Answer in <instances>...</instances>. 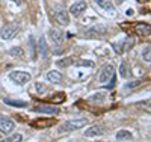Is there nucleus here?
<instances>
[{
	"instance_id": "1",
	"label": "nucleus",
	"mask_w": 151,
	"mask_h": 142,
	"mask_svg": "<svg viewBox=\"0 0 151 142\" xmlns=\"http://www.w3.org/2000/svg\"><path fill=\"white\" fill-rule=\"evenodd\" d=\"M86 123H88V120H86V118L67 121V123H64V124H62V125L59 127V132H60V133H64V132H74V130H79V128H82Z\"/></svg>"
},
{
	"instance_id": "2",
	"label": "nucleus",
	"mask_w": 151,
	"mask_h": 142,
	"mask_svg": "<svg viewBox=\"0 0 151 142\" xmlns=\"http://www.w3.org/2000/svg\"><path fill=\"white\" fill-rule=\"evenodd\" d=\"M18 33V26L15 23H9L5 24L2 29H0V35H2L3 40H12L15 35Z\"/></svg>"
},
{
	"instance_id": "3",
	"label": "nucleus",
	"mask_w": 151,
	"mask_h": 142,
	"mask_svg": "<svg viewBox=\"0 0 151 142\" xmlns=\"http://www.w3.org/2000/svg\"><path fill=\"white\" fill-rule=\"evenodd\" d=\"M9 79L17 85H24L30 80V74L26 71H12L9 73Z\"/></svg>"
},
{
	"instance_id": "4",
	"label": "nucleus",
	"mask_w": 151,
	"mask_h": 142,
	"mask_svg": "<svg viewBox=\"0 0 151 142\" xmlns=\"http://www.w3.org/2000/svg\"><path fill=\"white\" fill-rule=\"evenodd\" d=\"M15 128V123L12 121L11 118L8 117H3V115H0V132L5 133V135H9L14 132Z\"/></svg>"
},
{
	"instance_id": "5",
	"label": "nucleus",
	"mask_w": 151,
	"mask_h": 142,
	"mask_svg": "<svg viewBox=\"0 0 151 142\" xmlns=\"http://www.w3.org/2000/svg\"><path fill=\"white\" fill-rule=\"evenodd\" d=\"M113 73H115V68H113V65H110V63H107L106 67H103V70L100 71L98 74V80L101 83H106L109 82L112 77H113Z\"/></svg>"
},
{
	"instance_id": "6",
	"label": "nucleus",
	"mask_w": 151,
	"mask_h": 142,
	"mask_svg": "<svg viewBox=\"0 0 151 142\" xmlns=\"http://www.w3.org/2000/svg\"><path fill=\"white\" fill-rule=\"evenodd\" d=\"M104 133H106V127L104 125H92V127H89L85 132V136L86 138H97V136H101Z\"/></svg>"
},
{
	"instance_id": "7",
	"label": "nucleus",
	"mask_w": 151,
	"mask_h": 142,
	"mask_svg": "<svg viewBox=\"0 0 151 142\" xmlns=\"http://www.w3.org/2000/svg\"><path fill=\"white\" fill-rule=\"evenodd\" d=\"M55 18H56V21H58L59 24H62V26H67V24L70 23L68 12H67L65 9H62V8L56 9V12H55Z\"/></svg>"
},
{
	"instance_id": "8",
	"label": "nucleus",
	"mask_w": 151,
	"mask_h": 142,
	"mask_svg": "<svg viewBox=\"0 0 151 142\" xmlns=\"http://www.w3.org/2000/svg\"><path fill=\"white\" fill-rule=\"evenodd\" d=\"M48 36H50V40H52V43L55 45H62V41H64V33H62L59 29H52L48 32Z\"/></svg>"
},
{
	"instance_id": "9",
	"label": "nucleus",
	"mask_w": 151,
	"mask_h": 142,
	"mask_svg": "<svg viewBox=\"0 0 151 142\" xmlns=\"http://www.w3.org/2000/svg\"><path fill=\"white\" fill-rule=\"evenodd\" d=\"M134 30L139 36H148L151 35V24H147V23H137L134 26Z\"/></svg>"
},
{
	"instance_id": "10",
	"label": "nucleus",
	"mask_w": 151,
	"mask_h": 142,
	"mask_svg": "<svg viewBox=\"0 0 151 142\" xmlns=\"http://www.w3.org/2000/svg\"><path fill=\"white\" fill-rule=\"evenodd\" d=\"M33 112L36 113H58V107L56 106H48V105H38L33 107Z\"/></svg>"
},
{
	"instance_id": "11",
	"label": "nucleus",
	"mask_w": 151,
	"mask_h": 142,
	"mask_svg": "<svg viewBox=\"0 0 151 142\" xmlns=\"http://www.w3.org/2000/svg\"><path fill=\"white\" fill-rule=\"evenodd\" d=\"M85 9H86V3L83 2V0H79V2H76L74 5H71L70 14H71V15H80Z\"/></svg>"
},
{
	"instance_id": "12",
	"label": "nucleus",
	"mask_w": 151,
	"mask_h": 142,
	"mask_svg": "<svg viewBox=\"0 0 151 142\" xmlns=\"http://www.w3.org/2000/svg\"><path fill=\"white\" fill-rule=\"evenodd\" d=\"M47 80L52 83H62V74L59 71H48L47 73Z\"/></svg>"
},
{
	"instance_id": "13",
	"label": "nucleus",
	"mask_w": 151,
	"mask_h": 142,
	"mask_svg": "<svg viewBox=\"0 0 151 142\" xmlns=\"http://www.w3.org/2000/svg\"><path fill=\"white\" fill-rule=\"evenodd\" d=\"M38 45H40V55H41V58H47L48 56V45H47V43H45V38L42 36L40 41H38Z\"/></svg>"
},
{
	"instance_id": "14",
	"label": "nucleus",
	"mask_w": 151,
	"mask_h": 142,
	"mask_svg": "<svg viewBox=\"0 0 151 142\" xmlns=\"http://www.w3.org/2000/svg\"><path fill=\"white\" fill-rule=\"evenodd\" d=\"M103 33H106V29L103 27V26H95V27H91L89 30H88V36H101Z\"/></svg>"
},
{
	"instance_id": "15",
	"label": "nucleus",
	"mask_w": 151,
	"mask_h": 142,
	"mask_svg": "<svg viewBox=\"0 0 151 142\" xmlns=\"http://www.w3.org/2000/svg\"><path fill=\"white\" fill-rule=\"evenodd\" d=\"M5 103L8 106H14V107H27L29 106L27 101H18V100H9V98H6Z\"/></svg>"
},
{
	"instance_id": "16",
	"label": "nucleus",
	"mask_w": 151,
	"mask_h": 142,
	"mask_svg": "<svg viewBox=\"0 0 151 142\" xmlns=\"http://www.w3.org/2000/svg\"><path fill=\"white\" fill-rule=\"evenodd\" d=\"M132 139H133V135L129 130H119L116 133V141H132Z\"/></svg>"
},
{
	"instance_id": "17",
	"label": "nucleus",
	"mask_w": 151,
	"mask_h": 142,
	"mask_svg": "<svg viewBox=\"0 0 151 142\" xmlns=\"http://www.w3.org/2000/svg\"><path fill=\"white\" fill-rule=\"evenodd\" d=\"M47 86L44 85V83H41V82H36L35 83V92L38 94V95H44L45 92H47Z\"/></svg>"
},
{
	"instance_id": "18",
	"label": "nucleus",
	"mask_w": 151,
	"mask_h": 142,
	"mask_svg": "<svg viewBox=\"0 0 151 142\" xmlns=\"http://www.w3.org/2000/svg\"><path fill=\"white\" fill-rule=\"evenodd\" d=\"M55 123H56L55 120H38V121H35L32 124H35L36 127H50V125L55 124Z\"/></svg>"
},
{
	"instance_id": "19",
	"label": "nucleus",
	"mask_w": 151,
	"mask_h": 142,
	"mask_svg": "<svg viewBox=\"0 0 151 142\" xmlns=\"http://www.w3.org/2000/svg\"><path fill=\"white\" fill-rule=\"evenodd\" d=\"M142 59L145 62H151V45H147L142 50Z\"/></svg>"
},
{
	"instance_id": "20",
	"label": "nucleus",
	"mask_w": 151,
	"mask_h": 142,
	"mask_svg": "<svg viewBox=\"0 0 151 142\" xmlns=\"http://www.w3.org/2000/svg\"><path fill=\"white\" fill-rule=\"evenodd\" d=\"M119 76L124 77V79L129 77V68H127V63L125 62H121V65H119Z\"/></svg>"
},
{
	"instance_id": "21",
	"label": "nucleus",
	"mask_w": 151,
	"mask_h": 142,
	"mask_svg": "<svg viewBox=\"0 0 151 142\" xmlns=\"http://www.w3.org/2000/svg\"><path fill=\"white\" fill-rule=\"evenodd\" d=\"M9 55L14 56V58H20V56H23V48H20V47H12V48L9 50Z\"/></svg>"
},
{
	"instance_id": "22",
	"label": "nucleus",
	"mask_w": 151,
	"mask_h": 142,
	"mask_svg": "<svg viewBox=\"0 0 151 142\" xmlns=\"http://www.w3.org/2000/svg\"><path fill=\"white\" fill-rule=\"evenodd\" d=\"M95 2L98 3V6H100V8H103V9H109V11H110V9H113V6L107 2V0H95Z\"/></svg>"
},
{
	"instance_id": "23",
	"label": "nucleus",
	"mask_w": 151,
	"mask_h": 142,
	"mask_svg": "<svg viewBox=\"0 0 151 142\" xmlns=\"http://www.w3.org/2000/svg\"><path fill=\"white\" fill-rule=\"evenodd\" d=\"M77 67H94V62L88 61V59H80L77 62Z\"/></svg>"
},
{
	"instance_id": "24",
	"label": "nucleus",
	"mask_w": 151,
	"mask_h": 142,
	"mask_svg": "<svg viewBox=\"0 0 151 142\" xmlns=\"http://www.w3.org/2000/svg\"><path fill=\"white\" fill-rule=\"evenodd\" d=\"M104 98H106L104 94H94V95H91L89 100H92V101H103Z\"/></svg>"
},
{
	"instance_id": "25",
	"label": "nucleus",
	"mask_w": 151,
	"mask_h": 142,
	"mask_svg": "<svg viewBox=\"0 0 151 142\" xmlns=\"http://www.w3.org/2000/svg\"><path fill=\"white\" fill-rule=\"evenodd\" d=\"M6 141H9V142H21V141H23V136H21V135H12V136H9Z\"/></svg>"
},
{
	"instance_id": "26",
	"label": "nucleus",
	"mask_w": 151,
	"mask_h": 142,
	"mask_svg": "<svg viewBox=\"0 0 151 142\" xmlns=\"http://www.w3.org/2000/svg\"><path fill=\"white\" fill-rule=\"evenodd\" d=\"M71 62H73L71 58H65V59H62V61H58V65H60V67H67V65H70Z\"/></svg>"
},
{
	"instance_id": "27",
	"label": "nucleus",
	"mask_w": 151,
	"mask_h": 142,
	"mask_svg": "<svg viewBox=\"0 0 151 142\" xmlns=\"http://www.w3.org/2000/svg\"><path fill=\"white\" fill-rule=\"evenodd\" d=\"M30 48H32V59H35L36 58V47H35V40H33V38L30 36Z\"/></svg>"
},
{
	"instance_id": "28",
	"label": "nucleus",
	"mask_w": 151,
	"mask_h": 142,
	"mask_svg": "<svg viewBox=\"0 0 151 142\" xmlns=\"http://www.w3.org/2000/svg\"><path fill=\"white\" fill-rule=\"evenodd\" d=\"M139 85H141V80H134V82L127 83L124 88H125V89H132V88H136V86H139Z\"/></svg>"
},
{
	"instance_id": "29",
	"label": "nucleus",
	"mask_w": 151,
	"mask_h": 142,
	"mask_svg": "<svg viewBox=\"0 0 151 142\" xmlns=\"http://www.w3.org/2000/svg\"><path fill=\"white\" fill-rule=\"evenodd\" d=\"M65 98V95L64 94H59V95H55L53 97V103H62V100Z\"/></svg>"
},
{
	"instance_id": "30",
	"label": "nucleus",
	"mask_w": 151,
	"mask_h": 142,
	"mask_svg": "<svg viewBox=\"0 0 151 142\" xmlns=\"http://www.w3.org/2000/svg\"><path fill=\"white\" fill-rule=\"evenodd\" d=\"M113 85H115V77H112V79H110V83H109V85H106V88H104V89H109V88H112Z\"/></svg>"
},
{
	"instance_id": "31",
	"label": "nucleus",
	"mask_w": 151,
	"mask_h": 142,
	"mask_svg": "<svg viewBox=\"0 0 151 142\" xmlns=\"http://www.w3.org/2000/svg\"><path fill=\"white\" fill-rule=\"evenodd\" d=\"M11 2H14L17 5H23V0H11Z\"/></svg>"
},
{
	"instance_id": "32",
	"label": "nucleus",
	"mask_w": 151,
	"mask_h": 142,
	"mask_svg": "<svg viewBox=\"0 0 151 142\" xmlns=\"http://www.w3.org/2000/svg\"><path fill=\"white\" fill-rule=\"evenodd\" d=\"M137 2H139V3H147L148 0H137Z\"/></svg>"
}]
</instances>
